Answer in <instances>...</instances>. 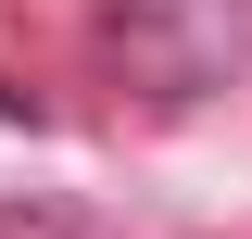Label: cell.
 Wrapping results in <instances>:
<instances>
[{
	"instance_id": "1",
	"label": "cell",
	"mask_w": 252,
	"mask_h": 239,
	"mask_svg": "<svg viewBox=\"0 0 252 239\" xmlns=\"http://www.w3.org/2000/svg\"><path fill=\"white\" fill-rule=\"evenodd\" d=\"M101 63L139 101L189 114L252 76V0H101Z\"/></svg>"
}]
</instances>
